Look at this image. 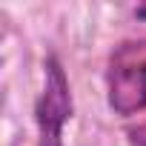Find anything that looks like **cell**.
Segmentation results:
<instances>
[{
    "label": "cell",
    "instance_id": "obj_1",
    "mask_svg": "<svg viewBox=\"0 0 146 146\" xmlns=\"http://www.w3.org/2000/svg\"><path fill=\"white\" fill-rule=\"evenodd\" d=\"M106 103L120 117L146 112V37H126L109 52Z\"/></svg>",
    "mask_w": 146,
    "mask_h": 146
},
{
    "label": "cell",
    "instance_id": "obj_2",
    "mask_svg": "<svg viewBox=\"0 0 146 146\" xmlns=\"http://www.w3.org/2000/svg\"><path fill=\"white\" fill-rule=\"evenodd\" d=\"M75 115L69 75L57 54H46L43 60V89L35 100V126H37V146H66L63 129Z\"/></svg>",
    "mask_w": 146,
    "mask_h": 146
},
{
    "label": "cell",
    "instance_id": "obj_3",
    "mask_svg": "<svg viewBox=\"0 0 146 146\" xmlns=\"http://www.w3.org/2000/svg\"><path fill=\"white\" fill-rule=\"evenodd\" d=\"M126 137H129L132 146H146V120L137 123V126H129L126 129Z\"/></svg>",
    "mask_w": 146,
    "mask_h": 146
},
{
    "label": "cell",
    "instance_id": "obj_4",
    "mask_svg": "<svg viewBox=\"0 0 146 146\" xmlns=\"http://www.w3.org/2000/svg\"><path fill=\"white\" fill-rule=\"evenodd\" d=\"M135 17H137V20H146V3H140V6L135 9Z\"/></svg>",
    "mask_w": 146,
    "mask_h": 146
}]
</instances>
